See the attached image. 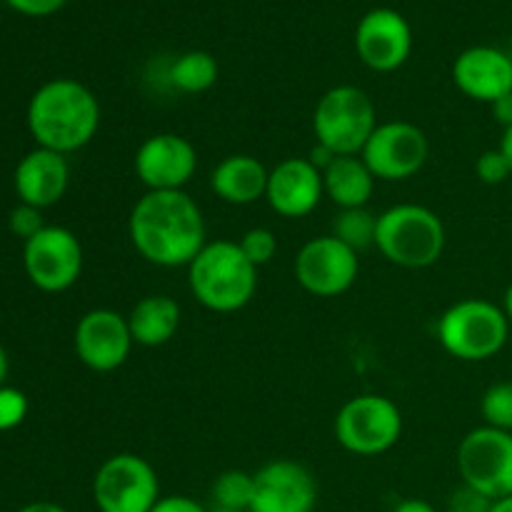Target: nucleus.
<instances>
[{
	"instance_id": "nucleus-24",
	"label": "nucleus",
	"mask_w": 512,
	"mask_h": 512,
	"mask_svg": "<svg viewBox=\"0 0 512 512\" xmlns=\"http://www.w3.org/2000/svg\"><path fill=\"white\" fill-rule=\"evenodd\" d=\"M375 230H378V215L370 213L368 208H345L335 215L330 235L360 253L375 245Z\"/></svg>"
},
{
	"instance_id": "nucleus-8",
	"label": "nucleus",
	"mask_w": 512,
	"mask_h": 512,
	"mask_svg": "<svg viewBox=\"0 0 512 512\" xmlns=\"http://www.w3.org/2000/svg\"><path fill=\"white\" fill-rule=\"evenodd\" d=\"M93 500L100 512H150L160 500L158 473L135 453L110 455L93 478Z\"/></svg>"
},
{
	"instance_id": "nucleus-3",
	"label": "nucleus",
	"mask_w": 512,
	"mask_h": 512,
	"mask_svg": "<svg viewBox=\"0 0 512 512\" xmlns=\"http://www.w3.org/2000/svg\"><path fill=\"white\" fill-rule=\"evenodd\" d=\"M188 285L193 298L213 313H238L258 290V268L233 240H215L188 265Z\"/></svg>"
},
{
	"instance_id": "nucleus-5",
	"label": "nucleus",
	"mask_w": 512,
	"mask_h": 512,
	"mask_svg": "<svg viewBox=\"0 0 512 512\" xmlns=\"http://www.w3.org/2000/svg\"><path fill=\"white\" fill-rule=\"evenodd\" d=\"M438 343L450 358L483 363L495 358L510 338L503 308L483 298H465L450 305L438 320Z\"/></svg>"
},
{
	"instance_id": "nucleus-22",
	"label": "nucleus",
	"mask_w": 512,
	"mask_h": 512,
	"mask_svg": "<svg viewBox=\"0 0 512 512\" xmlns=\"http://www.w3.org/2000/svg\"><path fill=\"white\" fill-rule=\"evenodd\" d=\"M323 190L335 208H368L375 190V175L360 155H338L323 170Z\"/></svg>"
},
{
	"instance_id": "nucleus-35",
	"label": "nucleus",
	"mask_w": 512,
	"mask_h": 512,
	"mask_svg": "<svg viewBox=\"0 0 512 512\" xmlns=\"http://www.w3.org/2000/svg\"><path fill=\"white\" fill-rule=\"evenodd\" d=\"M335 158H338V155H335L333 150H328L325 145H320V143H315V148L310 150V155H308V160L315 165V168L320 170V173H323V170L328 168V165L333 163Z\"/></svg>"
},
{
	"instance_id": "nucleus-13",
	"label": "nucleus",
	"mask_w": 512,
	"mask_h": 512,
	"mask_svg": "<svg viewBox=\"0 0 512 512\" xmlns=\"http://www.w3.org/2000/svg\"><path fill=\"white\" fill-rule=\"evenodd\" d=\"M75 355L93 373H113L128 360L133 350V335L128 328V315L110 308L88 310L75 325Z\"/></svg>"
},
{
	"instance_id": "nucleus-12",
	"label": "nucleus",
	"mask_w": 512,
	"mask_h": 512,
	"mask_svg": "<svg viewBox=\"0 0 512 512\" xmlns=\"http://www.w3.org/2000/svg\"><path fill=\"white\" fill-rule=\"evenodd\" d=\"M295 280L315 298H338L348 293L360 273V260L353 248L333 235L308 240L295 255Z\"/></svg>"
},
{
	"instance_id": "nucleus-39",
	"label": "nucleus",
	"mask_w": 512,
	"mask_h": 512,
	"mask_svg": "<svg viewBox=\"0 0 512 512\" xmlns=\"http://www.w3.org/2000/svg\"><path fill=\"white\" fill-rule=\"evenodd\" d=\"M500 308H503L505 318H508V323H510V328H512V283L508 285V290H505L503 305H500Z\"/></svg>"
},
{
	"instance_id": "nucleus-42",
	"label": "nucleus",
	"mask_w": 512,
	"mask_h": 512,
	"mask_svg": "<svg viewBox=\"0 0 512 512\" xmlns=\"http://www.w3.org/2000/svg\"><path fill=\"white\" fill-rule=\"evenodd\" d=\"M510 48H512V38H510Z\"/></svg>"
},
{
	"instance_id": "nucleus-14",
	"label": "nucleus",
	"mask_w": 512,
	"mask_h": 512,
	"mask_svg": "<svg viewBox=\"0 0 512 512\" xmlns=\"http://www.w3.org/2000/svg\"><path fill=\"white\" fill-rule=\"evenodd\" d=\"M133 168L145 190H185L198 170V150L178 133L150 135L135 150Z\"/></svg>"
},
{
	"instance_id": "nucleus-9",
	"label": "nucleus",
	"mask_w": 512,
	"mask_h": 512,
	"mask_svg": "<svg viewBox=\"0 0 512 512\" xmlns=\"http://www.w3.org/2000/svg\"><path fill=\"white\" fill-rule=\"evenodd\" d=\"M458 473L465 485L490 500L512 495V433L475 428L458 445Z\"/></svg>"
},
{
	"instance_id": "nucleus-40",
	"label": "nucleus",
	"mask_w": 512,
	"mask_h": 512,
	"mask_svg": "<svg viewBox=\"0 0 512 512\" xmlns=\"http://www.w3.org/2000/svg\"><path fill=\"white\" fill-rule=\"evenodd\" d=\"M5 378H8V353H5V348L0 345V388H3Z\"/></svg>"
},
{
	"instance_id": "nucleus-20",
	"label": "nucleus",
	"mask_w": 512,
	"mask_h": 512,
	"mask_svg": "<svg viewBox=\"0 0 512 512\" xmlns=\"http://www.w3.org/2000/svg\"><path fill=\"white\" fill-rule=\"evenodd\" d=\"M270 170L253 155H228L210 173V188L228 205H253L265 198Z\"/></svg>"
},
{
	"instance_id": "nucleus-28",
	"label": "nucleus",
	"mask_w": 512,
	"mask_h": 512,
	"mask_svg": "<svg viewBox=\"0 0 512 512\" xmlns=\"http://www.w3.org/2000/svg\"><path fill=\"white\" fill-rule=\"evenodd\" d=\"M28 415V398L18 388H0V433L15 430Z\"/></svg>"
},
{
	"instance_id": "nucleus-4",
	"label": "nucleus",
	"mask_w": 512,
	"mask_h": 512,
	"mask_svg": "<svg viewBox=\"0 0 512 512\" xmlns=\"http://www.w3.org/2000/svg\"><path fill=\"white\" fill-rule=\"evenodd\" d=\"M445 240L443 220L425 205L400 203L378 215L375 248L398 268H430L443 258Z\"/></svg>"
},
{
	"instance_id": "nucleus-29",
	"label": "nucleus",
	"mask_w": 512,
	"mask_h": 512,
	"mask_svg": "<svg viewBox=\"0 0 512 512\" xmlns=\"http://www.w3.org/2000/svg\"><path fill=\"white\" fill-rule=\"evenodd\" d=\"M475 173H478V178L483 180L485 185H500L510 178L512 168L508 160H505V155L500 153V148H495L485 150V153L480 155L478 163H475Z\"/></svg>"
},
{
	"instance_id": "nucleus-19",
	"label": "nucleus",
	"mask_w": 512,
	"mask_h": 512,
	"mask_svg": "<svg viewBox=\"0 0 512 512\" xmlns=\"http://www.w3.org/2000/svg\"><path fill=\"white\" fill-rule=\"evenodd\" d=\"M70 183L68 155L35 148L15 168V193L20 203L33 208H50L65 195Z\"/></svg>"
},
{
	"instance_id": "nucleus-17",
	"label": "nucleus",
	"mask_w": 512,
	"mask_h": 512,
	"mask_svg": "<svg viewBox=\"0 0 512 512\" xmlns=\"http://www.w3.org/2000/svg\"><path fill=\"white\" fill-rule=\"evenodd\" d=\"M453 80L470 100L493 105L512 93V55L493 45L463 50L453 63Z\"/></svg>"
},
{
	"instance_id": "nucleus-27",
	"label": "nucleus",
	"mask_w": 512,
	"mask_h": 512,
	"mask_svg": "<svg viewBox=\"0 0 512 512\" xmlns=\"http://www.w3.org/2000/svg\"><path fill=\"white\" fill-rule=\"evenodd\" d=\"M240 250H243L245 258L255 265V268H263L278 253V238H275L273 230L268 228H250L243 238L238 240Z\"/></svg>"
},
{
	"instance_id": "nucleus-6",
	"label": "nucleus",
	"mask_w": 512,
	"mask_h": 512,
	"mask_svg": "<svg viewBox=\"0 0 512 512\" xmlns=\"http://www.w3.org/2000/svg\"><path fill=\"white\" fill-rule=\"evenodd\" d=\"M375 128H378V113L373 100L355 85H335L315 105V143L325 145L335 155L363 153Z\"/></svg>"
},
{
	"instance_id": "nucleus-15",
	"label": "nucleus",
	"mask_w": 512,
	"mask_h": 512,
	"mask_svg": "<svg viewBox=\"0 0 512 512\" xmlns=\"http://www.w3.org/2000/svg\"><path fill=\"white\" fill-rule=\"evenodd\" d=\"M358 58L375 73H393L413 50L410 23L393 8H375L360 18L355 28Z\"/></svg>"
},
{
	"instance_id": "nucleus-26",
	"label": "nucleus",
	"mask_w": 512,
	"mask_h": 512,
	"mask_svg": "<svg viewBox=\"0 0 512 512\" xmlns=\"http://www.w3.org/2000/svg\"><path fill=\"white\" fill-rule=\"evenodd\" d=\"M480 415L488 428L512 433V380L490 385L480 398Z\"/></svg>"
},
{
	"instance_id": "nucleus-34",
	"label": "nucleus",
	"mask_w": 512,
	"mask_h": 512,
	"mask_svg": "<svg viewBox=\"0 0 512 512\" xmlns=\"http://www.w3.org/2000/svg\"><path fill=\"white\" fill-rule=\"evenodd\" d=\"M490 110H493V118L503 125V130L510 128L512 125V93L495 100V103L490 105Z\"/></svg>"
},
{
	"instance_id": "nucleus-11",
	"label": "nucleus",
	"mask_w": 512,
	"mask_h": 512,
	"mask_svg": "<svg viewBox=\"0 0 512 512\" xmlns=\"http://www.w3.org/2000/svg\"><path fill=\"white\" fill-rule=\"evenodd\" d=\"M428 155V135L418 125L408 120H390V123H378L360 158L365 160L375 180L398 183L418 175L428 163Z\"/></svg>"
},
{
	"instance_id": "nucleus-38",
	"label": "nucleus",
	"mask_w": 512,
	"mask_h": 512,
	"mask_svg": "<svg viewBox=\"0 0 512 512\" xmlns=\"http://www.w3.org/2000/svg\"><path fill=\"white\" fill-rule=\"evenodd\" d=\"M18 512H68V510L60 508V505L55 503H30L25 505V508H20Z\"/></svg>"
},
{
	"instance_id": "nucleus-10",
	"label": "nucleus",
	"mask_w": 512,
	"mask_h": 512,
	"mask_svg": "<svg viewBox=\"0 0 512 512\" xmlns=\"http://www.w3.org/2000/svg\"><path fill=\"white\" fill-rule=\"evenodd\" d=\"M23 268L43 293H63L83 273V245L78 235L60 225H45L23 248Z\"/></svg>"
},
{
	"instance_id": "nucleus-31",
	"label": "nucleus",
	"mask_w": 512,
	"mask_h": 512,
	"mask_svg": "<svg viewBox=\"0 0 512 512\" xmlns=\"http://www.w3.org/2000/svg\"><path fill=\"white\" fill-rule=\"evenodd\" d=\"M495 500H490L488 495L478 493L470 485H460V488L453 490L448 500V512H490Z\"/></svg>"
},
{
	"instance_id": "nucleus-2",
	"label": "nucleus",
	"mask_w": 512,
	"mask_h": 512,
	"mask_svg": "<svg viewBox=\"0 0 512 512\" xmlns=\"http://www.w3.org/2000/svg\"><path fill=\"white\" fill-rule=\"evenodd\" d=\"M98 128V98L73 78L48 80L35 90L28 103V130L38 148L70 155L85 148Z\"/></svg>"
},
{
	"instance_id": "nucleus-25",
	"label": "nucleus",
	"mask_w": 512,
	"mask_h": 512,
	"mask_svg": "<svg viewBox=\"0 0 512 512\" xmlns=\"http://www.w3.org/2000/svg\"><path fill=\"white\" fill-rule=\"evenodd\" d=\"M255 478L243 470H225L213 483V503L225 512H250Z\"/></svg>"
},
{
	"instance_id": "nucleus-32",
	"label": "nucleus",
	"mask_w": 512,
	"mask_h": 512,
	"mask_svg": "<svg viewBox=\"0 0 512 512\" xmlns=\"http://www.w3.org/2000/svg\"><path fill=\"white\" fill-rule=\"evenodd\" d=\"M15 13L28 15V18H45L63 8L68 0H5Z\"/></svg>"
},
{
	"instance_id": "nucleus-21",
	"label": "nucleus",
	"mask_w": 512,
	"mask_h": 512,
	"mask_svg": "<svg viewBox=\"0 0 512 512\" xmlns=\"http://www.w3.org/2000/svg\"><path fill=\"white\" fill-rule=\"evenodd\" d=\"M180 305L170 295H145L133 305L128 315V328L135 345L160 348L170 343L180 328Z\"/></svg>"
},
{
	"instance_id": "nucleus-33",
	"label": "nucleus",
	"mask_w": 512,
	"mask_h": 512,
	"mask_svg": "<svg viewBox=\"0 0 512 512\" xmlns=\"http://www.w3.org/2000/svg\"><path fill=\"white\" fill-rule=\"evenodd\" d=\"M150 512H208V510H205L198 500L188 498V495H168V498H160Z\"/></svg>"
},
{
	"instance_id": "nucleus-30",
	"label": "nucleus",
	"mask_w": 512,
	"mask_h": 512,
	"mask_svg": "<svg viewBox=\"0 0 512 512\" xmlns=\"http://www.w3.org/2000/svg\"><path fill=\"white\" fill-rule=\"evenodd\" d=\"M43 228L45 223H43V215H40V208L20 203L18 208L10 213V230H13V235L23 238L25 243H28L30 238H35Z\"/></svg>"
},
{
	"instance_id": "nucleus-1",
	"label": "nucleus",
	"mask_w": 512,
	"mask_h": 512,
	"mask_svg": "<svg viewBox=\"0 0 512 512\" xmlns=\"http://www.w3.org/2000/svg\"><path fill=\"white\" fill-rule=\"evenodd\" d=\"M128 235L143 260L158 268H188L205 248V220L185 190H145L128 218Z\"/></svg>"
},
{
	"instance_id": "nucleus-23",
	"label": "nucleus",
	"mask_w": 512,
	"mask_h": 512,
	"mask_svg": "<svg viewBox=\"0 0 512 512\" xmlns=\"http://www.w3.org/2000/svg\"><path fill=\"white\" fill-rule=\"evenodd\" d=\"M218 60L205 50H188L180 55L173 65H170V83L178 88L180 93H205L218 83Z\"/></svg>"
},
{
	"instance_id": "nucleus-16",
	"label": "nucleus",
	"mask_w": 512,
	"mask_h": 512,
	"mask_svg": "<svg viewBox=\"0 0 512 512\" xmlns=\"http://www.w3.org/2000/svg\"><path fill=\"white\" fill-rule=\"evenodd\" d=\"M253 478L250 512H313L318 505V483L313 473L295 460L265 463Z\"/></svg>"
},
{
	"instance_id": "nucleus-18",
	"label": "nucleus",
	"mask_w": 512,
	"mask_h": 512,
	"mask_svg": "<svg viewBox=\"0 0 512 512\" xmlns=\"http://www.w3.org/2000/svg\"><path fill=\"white\" fill-rule=\"evenodd\" d=\"M323 195V173L308 158H288L270 170L265 200L280 218H305Z\"/></svg>"
},
{
	"instance_id": "nucleus-41",
	"label": "nucleus",
	"mask_w": 512,
	"mask_h": 512,
	"mask_svg": "<svg viewBox=\"0 0 512 512\" xmlns=\"http://www.w3.org/2000/svg\"><path fill=\"white\" fill-rule=\"evenodd\" d=\"M490 512H512V495H510V498L495 500L493 508H490Z\"/></svg>"
},
{
	"instance_id": "nucleus-36",
	"label": "nucleus",
	"mask_w": 512,
	"mask_h": 512,
	"mask_svg": "<svg viewBox=\"0 0 512 512\" xmlns=\"http://www.w3.org/2000/svg\"><path fill=\"white\" fill-rule=\"evenodd\" d=\"M393 512H438V510H435L428 500L410 498V500H403V503L395 505Z\"/></svg>"
},
{
	"instance_id": "nucleus-37",
	"label": "nucleus",
	"mask_w": 512,
	"mask_h": 512,
	"mask_svg": "<svg viewBox=\"0 0 512 512\" xmlns=\"http://www.w3.org/2000/svg\"><path fill=\"white\" fill-rule=\"evenodd\" d=\"M500 153L505 155V160H508L512 168V125L503 130V138H500Z\"/></svg>"
},
{
	"instance_id": "nucleus-7",
	"label": "nucleus",
	"mask_w": 512,
	"mask_h": 512,
	"mask_svg": "<svg viewBox=\"0 0 512 512\" xmlns=\"http://www.w3.org/2000/svg\"><path fill=\"white\" fill-rule=\"evenodd\" d=\"M403 435V413L383 395L350 398L335 415V440L340 448L360 458H375L398 445Z\"/></svg>"
}]
</instances>
